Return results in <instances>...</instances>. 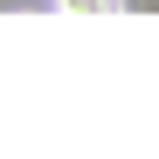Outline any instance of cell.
<instances>
[{"instance_id":"6da1fadb","label":"cell","mask_w":159,"mask_h":159,"mask_svg":"<svg viewBox=\"0 0 159 159\" xmlns=\"http://www.w3.org/2000/svg\"><path fill=\"white\" fill-rule=\"evenodd\" d=\"M62 14H118V0H56Z\"/></svg>"},{"instance_id":"7a4b0ae2","label":"cell","mask_w":159,"mask_h":159,"mask_svg":"<svg viewBox=\"0 0 159 159\" xmlns=\"http://www.w3.org/2000/svg\"><path fill=\"white\" fill-rule=\"evenodd\" d=\"M118 14H159V0H118Z\"/></svg>"}]
</instances>
